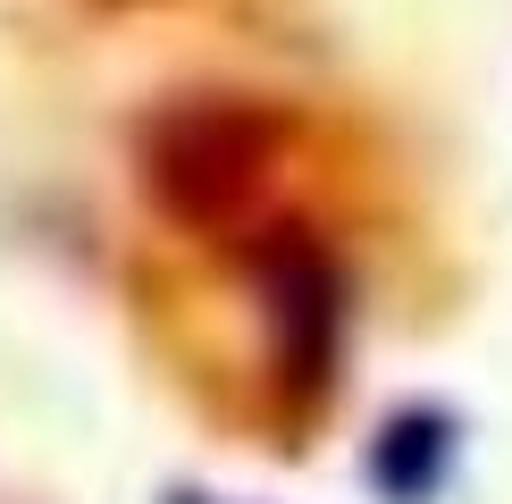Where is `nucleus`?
<instances>
[{
    "label": "nucleus",
    "instance_id": "nucleus-1",
    "mask_svg": "<svg viewBox=\"0 0 512 504\" xmlns=\"http://www.w3.org/2000/svg\"><path fill=\"white\" fill-rule=\"evenodd\" d=\"M261 168H269L261 118L227 110V101L168 110L152 126V143H143V177L177 219H236L252 202V185H261Z\"/></svg>",
    "mask_w": 512,
    "mask_h": 504
}]
</instances>
